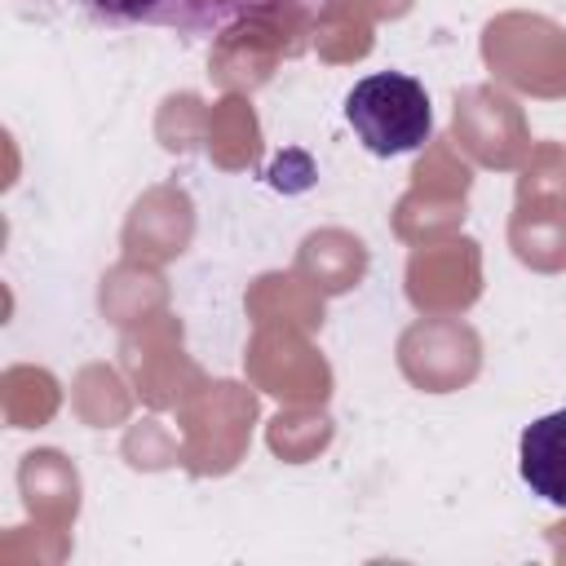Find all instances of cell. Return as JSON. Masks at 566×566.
I'll return each instance as SVG.
<instances>
[{
	"mask_svg": "<svg viewBox=\"0 0 566 566\" xmlns=\"http://www.w3.org/2000/svg\"><path fill=\"white\" fill-rule=\"evenodd\" d=\"M345 124L376 159L416 155L433 137V106L420 80L402 71H371L345 93Z\"/></svg>",
	"mask_w": 566,
	"mask_h": 566,
	"instance_id": "obj_1",
	"label": "cell"
},
{
	"mask_svg": "<svg viewBox=\"0 0 566 566\" xmlns=\"http://www.w3.org/2000/svg\"><path fill=\"white\" fill-rule=\"evenodd\" d=\"M517 469L531 495L553 509H566V411H548L522 429Z\"/></svg>",
	"mask_w": 566,
	"mask_h": 566,
	"instance_id": "obj_2",
	"label": "cell"
},
{
	"mask_svg": "<svg viewBox=\"0 0 566 566\" xmlns=\"http://www.w3.org/2000/svg\"><path fill=\"white\" fill-rule=\"evenodd\" d=\"M274 9H323V0H181L172 31L190 35V40H208V35H221L239 22L274 13Z\"/></svg>",
	"mask_w": 566,
	"mask_h": 566,
	"instance_id": "obj_3",
	"label": "cell"
},
{
	"mask_svg": "<svg viewBox=\"0 0 566 566\" xmlns=\"http://www.w3.org/2000/svg\"><path fill=\"white\" fill-rule=\"evenodd\" d=\"M75 9L111 31H128V27H168L181 9V0H75Z\"/></svg>",
	"mask_w": 566,
	"mask_h": 566,
	"instance_id": "obj_4",
	"label": "cell"
}]
</instances>
